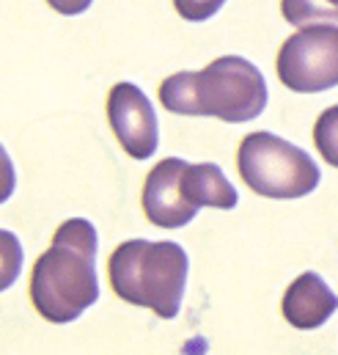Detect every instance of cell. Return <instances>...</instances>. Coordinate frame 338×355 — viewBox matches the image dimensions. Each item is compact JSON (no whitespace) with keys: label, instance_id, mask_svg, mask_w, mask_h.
<instances>
[{"label":"cell","instance_id":"ba28073f","mask_svg":"<svg viewBox=\"0 0 338 355\" xmlns=\"http://www.w3.org/2000/svg\"><path fill=\"white\" fill-rule=\"evenodd\" d=\"M283 320L297 331H317L338 311V295L314 270L300 272L281 300Z\"/></svg>","mask_w":338,"mask_h":355},{"label":"cell","instance_id":"52a82bcc","mask_svg":"<svg viewBox=\"0 0 338 355\" xmlns=\"http://www.w3.org/2000/svg\"><path fill=\"white\" fill-rule=\"evenodd\" d=\"M107 121L132 160H149L160 146V121L143 89L116 83L107 94Z\"/></svg>","mask_w":338,"mask_h":355},{"label":"cell","instance_id":"7a4b0ae2","mask_svg":"<svg viewBox=\"0 0 338 355\" xmlns=\"http://www.w3.org/2000/svg\"><path fill=\"white\" fill-rule=\"evenodd\" d=\"M269 99L261 69L242 55H220L198 72H176L160 83V102L176 116H212L245 124L264 113Z\"/></svg>","mask_w":338,"mask_h":355},{"label":"cell","instance_id":"4fadbf2b","mask_svg":"<svg viewBox=\"0 0 338 355\" xmlns=\"http://www.w3.org/2000/svg\"><path fill=\"white\" fill-rule=\"evenodd\" d=\"M17 190V171H14V163L6 152V146L0 144V204H6Z\"/></svg>","mask_w":338,"mask_h":355},{"label":"cell","instance_id":"8fae6325","mask_svg":"<svg viewBox=\"0 0 338 355\" xmlns=\"http://www.w3.org/2000/svg\"><path fill=\"white\" fill-rule=\"evenodd\" d=\"M314 146L319 149L322 160L338 168V105L319 113L314 124Z\"/></svg>","mask_w":338,"mask_h":355},{"label":"cell","instance_id":"9c48e42d","mask_svg":"<svg viewBox=\"0 0 338 355\" xmlns=\"http://www.w3.org/2000/svg\"><path fill=\"white\" fill-rule=\"evenodd\" d=\"M281 14L294 28L338 22V0H281Z\"/></svg>","mask_w":338,"mask_h":355},{"label":"cell","instance_id":"3957f363","mask_svg":"<svg viewBox=\"0 0 338 355\" xmlns=\"http://www.w3.org/2000/svg\"><path fill=\"white\" fill-rule=\"evenodd\" d=\"M107 275L124 303L173 320L184 300L190 257L170 240H127L110 254Z\"/></svg>","mask_w":338,"mask_h":355},{"label":"cell","instance_id":"5b68a950","mask_svg":"<svg viewBox=\"0 0 338 355\" xmlns=\"http://www.w3.org/2000/svg\"><path fill=\"white\" fill-rule=\"evenodd\" d=\"M237 168L242 182L256 196L275 198V201L311 196L322 182L317 160L305 149L267 130L251 132L240 141Z\"/></svg>","mask_w":338,"mask_h":355},{"label":"cell","instance_id":"7c38bea8","mask_svg":"<svg viewBox=\"0 0 338 355\" xmlns=\"http://www.w3.org/2000/svg\"><path fill=\"white\" fill-rule=\"evenodd\" d=\"M223 6H226V0H173L176 14L181 19H187V22H206Z\"/></svg>","mask_w":338,"mask_h":355},{"label":"cell","instance_id":"277c9868","mask_svg":"<svg viewBox=\"0 0 338 355\" xmlns=\"http://www.w3.org/2000/svg\"><path fill=\"white\" fill-rule=\"evenodd\" d=\"M240 201L234 184L215 163H187L181 157L160 160L143 184V212L160 229L187 226L201 207L234 209Z\"/></svg>","mask_w":338,"mask_h":355},{"label":"cell","instance_id":"6da1fadb","mask_svg":"<svg viewBox=\"0 0 338 355\" xmlns=\"http://www.w3.org/2000/svg\"><path fill=\"white\" fill-rule=\"evenodd\" d=\"M96 248V226L85 218H69L58 226L53 245L36 259L30 300L47 322L69 325L99 300Z\"/></svg>","mask_w":338,"mask_h":355},{"label":"cell","instance_id":"30bf717a","mask_svg":"<svg viewBox=\"0 0 338 355\" xmlns=\"http://www.w3.org/2000/svg\"><path fill=\"white\" fill-rule=\"evenodd\" d=\"M22 265H25V251H22L19 237L8 229H0V292L17 284Z\"/></svg>","mask_w":338,"mask_h":355},{"label":"cell","instance_id":"5bb4252c","mask_svg":"<svg viewBox=\"0 0 338 355\" xmlns=\"http://www.w3.org/2000/svg\"><path fill=\"white\" fill-rule=\"evenodd\" d=\"M47 6L58 14H64V17H78V14H85L94 6V0H47Z\"/></svg>","mask_w":338,"mask_h":355},{"label":"cell","instance_id":"8992f818","mask_svg":"<svg viewBox=\"0 0 338 355\" xmlns=\"http://www.w3.org/2000/svg\"><path fill=\"white\" fill-rule=\"evenodd\" d=\"M278 80L297 94L338 86V25H308L292 33L275 58Z\"/></svg>","mask_w":338,"mask_h":355}]
</instances>
